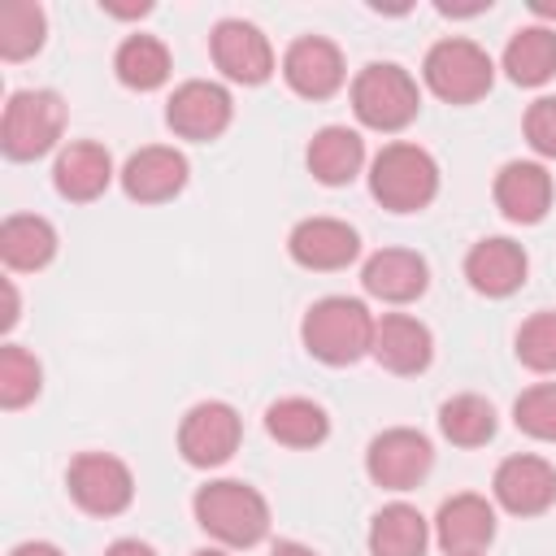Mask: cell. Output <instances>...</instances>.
I'll return each mask as SVG.
<instances>
[{
    "label": "cell",
    "mask_w": 556,
    "mask_h": 556,
    "mask_svg": "<svg viewBox=\"0 0 556 556\" xmlns=\"http://www.w3.org/2000/svg\"><path fill=\"white\" fill-rule=\"evenodd\" d=\"M374 326H378V317L365 308V300L326 295V300L308 304V313L300 321V343L321 365H352L374 348Z\"/></svg>",
    "instance_id": "1"
},
{
    "label": "cell",
    "mask_w": 556,
    "mask_h": 556,
    "mask_svg": "<svg viewBox=\"0 0 556 556\" xmlns=\"http://www.w3.org/2000/svg\"><path fill=\"white\" fill-rule=\"evenodd\" d=\"M191 513L204 534H213L222 547H256L269 534V504L256 486L239 478H213L195 491Z\"/></svg>",
    "instance_id": "2"
},
{
    "label": "cell",
    "mask_w": 556,
    "mask_h": 556,
    "mask_svg": "<svg viewBox=\"0 0 556 556\" xmlns=\"http://www.w3.org/2000/svg\"><path fill=\"white\" fill-rule=\"evenodd\" d=\"M369 195L391 213H417L439 195V165L417 143H387L369 161Z\"/></svg>",
    "instance_id": "3"
},
{
    "label": "cell",
    "mask_w": 556,
    "mask_h": 556,
    "mask_svg": "<svg viewBox=\"0 0 556 556\" xmlns=\"http://www.w3.org/2000/svg\"><path fill=\"white\" fill-rule=\"evenodd\" d=\"M421 109V91L413 83V74L395 61H369L356 78H352V113L361 126L369 130H404Z\"/></svg>",
    "instance_id": "4"
},
{
    "label": "cell",
    "mask_w": 556,
    "mask_h": 556,
    "mask_svg": "<svg viewBox=\"0 0 556 556\" xmlns=\"http://www.w3.org/2000/svg\"><path fill=\"white\" fill-rule=\"evenodd\" d=\"M65 130V104L56 91L43 87H26L13 91L0 117V148L9 161H35L43 152H52L61 143Z\"/></svg>",
    "instance_id": "5"
},
{
    "label": "cell",
    "mask_w": 556,
    "mask_h": 556,
    "mask_svg": "<svg viewBox=\"0 0 556 556\" xmlns=\"http://www.w3.org/2000/svg\"><path fill=\"white\" fill-rule=\"evenodd\" d=\"M426 87L447 104H473L491 91L495 65L473 39H439L421 61Z\"/></svg>",
    "instance_id": "6"
},
{
    "label": "cell",
    "mask_w": 556,
    "mask_h": 556,
    "mask_svg": "<svg viewBox=\"0 0 556 556\" xmlns=\"http://www.w3.org/2000/svg\"><path fill=\"white\" fill-rule=\"evenodd\" d=\"M65 486H70V500L91 517H117L135 500V478L126 460L109 452H78L65 469Z\"/></svg>",
    "instance_id": "7"
},
{
    "label": "cell",
    "mask_w": 556,
    "mask_h": 556,
    "mask_svg": "<svg viewBox=\"0 0 556 556\" xmlns=\"http://www.w3.org/2000/svg\"><path fill=\"white\" fill-rule=\"evenodd\" d=\"M434 465V447L413 426H391L369 439L365 447V473L382 491H413Z\"/></svg>",
    "instance_id": "8"
},
{
    "label": "cell",
    "mask_w": 556,
    "mask_h": 556,
    "mask_svg": "<svg viewBox=\"0 0 556 556\" xmlns=\"http://www.w3.org/2000/svg\"><path fill=\"white\" fill-rule=\"evenodd\" d=\"M239 439H243V421H239V413L226 400H200V404H191L187 417H182V426H178V452L195 469L226 465L235 456Z\"/></svg>",
    "instance_id": "9"
},
{
    "label": "cell",
    "mask_w": 556,
    "mask_h": 556,
    "mask_svg": "<svg viewBox=\"0 0 556 556\" xmlns=\"http://www.w3.org/2000/svg\"><path fill=\"white\" fill-rule=\"evenodd\" d=\"M491 495L513 517H539L556 504V465L530 452L504 456L491 478Z\"/></svg>",
    "instance_id": "10"
},
{
    "label": "cell",
    "mask_w": 556,
    "mask_h": 556,
    "mask_svg": "<svg viewBox=\"0 0 556 556\" xmlns=\"http://www.w3.org/2000/svg\"><path fill=\"white\" fill-rule=\"evenodd\" d=\"M235 117V100L222 83H208V78H191L182 87H174L169 104H165V122L178 139H195V143H208L217 139Z\"/></svg>",
    "instance_id": "11"
},
{
    "label": "cell",
    "mask_w": 556,
    "mask_h": 556,
    "mask_svg": "<svg viewBox=\"0 0 556 556\" xmlns=\"http://www.w3.org/2000/svg\"><path fill=\"white\" fill-rule=\"evenodd\" d=\"M208 48H213V65L230 83L256 87V83H265L274 74V48H269V39L261 35V26H252L243 17L217 22L213 35H208Z\"/></svg>",
    "instance_id": "12"
},
{
    "label": "cell",
    "mask_w": 556,
    "mask_h": 556,
    "mask_svg": "<svg viewBox=\"0 0 556 556\" xmlns=\"http://www.w3.org/2000/svg\"><path fill=\"white\" fill-rule=\"evenodd\" d=\"M282 78L304 100H330L343 87V78H348L343 52L330 39H321V35H300L282 52Z\"/></svg>",
    "instance_id": "13"
},
{
    "label": "cell",
    "mask_w": 556,
    "mask_h": 556,
    "mask_svg": "<svg viewBox=\"0 0 556 556\" xmlns=\"http://www.w3.org/2000/svg\"><path fill=\"white\" fill-rule=\"evenodd\" d=\"M495 539V508L486 504V495L460 491L452 500L439 504L434 513V543L447 556H482Z\"/></svg>",
    "instance_id": "14"
},
{
    "label": "cell",
    "mask_w": 556,
    "mask_h": 556,
    "mask_svg": "<svg viewBox=\"0 0 556 556\" xmlns=\"http://www.w3.org/2000/svg\"><path fill=\"white\" fill-rule=\"evenodd\" d=\"M187 156L178 148H165V143H148L139 152L126 156L122 165V191L139 204H165L174 200L182 187H187Z\"/></svg>",
    "instance_id": "15"
},
{
    "label": "cell",
    "mask_w": 556,
    "mask_h": 556,
    "mask_svg": "<svg viewBox=\"0 0 556 556\" xmlns=\"http://www.w3.org/2000/svg\"><path fill=\"white\" fill-rule=\"evenodd\" d=\"M287 252L304 269H348L361 256V235L339 217H304L291 226Z\"/></svg>",
    "instance_id": "16"
},
{
    "label": "cell",
    "mask_w": 556,
    "mask_h": 556,
    "mask_svg": "<svg viewBox=\"0 0 556 556\" xmlns=\"http://www.w3.org/2000/svg\"><path fill=\"white\" fill-rule=\"evenodd\" d=\"M369 356L387 369V374H421L434 356V339H430V326L408 317V313H382L378 326H374V348Z\"/></svg>",
    "instance_id": "17"
},
{
    "label": "cell",
    "mask_w": 556,
    "mask_h": 556,
    "mask_svg": "<svg viewBox=\"0 0 556 556\" xmlns=\"http://www.w3.org/2000/svg\"><path fill=\"white\" fill-rule=\"evenodd\" d=\"M526 269H530L526 248L513 243V239H504V235L478 239V243L469 248V256H465V278H469V287H473L478 295H486V300L513 295V291L526 282Z\"/></svg>",
    "instance_id": "18"
},
{
    "label": "cell",
    "mask_w": 556,
    "mask_h": 556,
    "mask_svg": "<svg viewBox=\"0 0 556 556\" xmlns=\"http://www.w3.org/2000/svg\"><path fill=\"white\" fill-rule=\"evenodd\" d=\"M109 182H113V156H109L104 143L74 139L52 161V187H56V195H65L74 204H87V200L104 195Z\"/></svg>",
    "instance_id": "19"
},
{
    "label": "cell",
    "mask_w": 556,
    "mask_h": 556,
    "mask_svg": "<svg viewBox=\"0 0 556 556\" xmlns=\"http://www.w3.org/2000/svg\"><path fill=\"white\" fill-rule=\"evenodd\" d=\"M361 287L382 304H408L430 287V265L408 248H382L365 261Z\"/></svg>",
    "instance_id": "20"
},
{
    "label": "cell",
    "mask_w": 556,
    "mask_h": 556,
    "mask_svg": "<svg viewBox=\"0 0 556 556\" xmlns=\"http://www.w3.org/2000/svg\"><path fill=\"white\" fill-rule=\"evenodd\" d=\"M495 204L508 222L534 226L552 208V174L539 161H508L495 174Z\"/></svg>",
    "instance_id": "21"
},
{
    "label": "cell",
    "mask_w": 556,
    "mask_h": 556,
    "mask_svg": "<svg viewBox=\"0 0 556 556\" xmlns=\"http://www.w3.org/2000/svg\"><path fill=\"white\" fill-rule=\"evenodd\" d=\"M308 174L321 182V187H343L361 174L365 165V139L348 126H321L313 139H308Z\"/></svg>",
    "instance_id": "22"
},
{
    "label": "cell",
    "mask_w": 556,
    "mask_h": 556,
    "mask_svg": "<svg viewBox=\"0 0 556 556\" xmlns=\"http://www.w3.org/2000/svg\"><path fill=\"white\" fill-rule=\"evenodd\" d=\"M52 256H56V230H52L48 217H35V213H13V217H4V226H0V261H4L9 269L35 274V269H43Z\"/></svg>",
    "instance_id": "23"
},
{
    "label": "cell",
    "mask_w": 556,
    "mask_h": 556,
    "mask_svg": "<svg viewBox=\"0 0 556 556\" xmlns=\"http://www.w3.org/2000/svg\"><path fill=\"white\" fill-rule=\"evenodd\" d=\"M430 521L413 504H387L369 521V556H426Z\"/></svg>",
    "instance_id": "24"
},
{
    "label": "cell",
    "mask_w": 556,
    "mask_h": 556,
    "mask_svg": "<svg viewBox=\"0 0 556 556\" xmlns=\"http://www.w3.org/2000/svg\"><path fill=\"white\" fill-rule=\"evenodd\" d=\"M265 430L269 439H278L282 447H317L330 434V417L317 400L304 395H282L265 408Z\"/></svg>",
    "instance_id": "25"
},
{
    "label": "cell",
    "mask_w": 556,
    "mask_h": 556,
    "mask_svg": "<svg viewBox=\"0 0 556 556\" xmlns=\"http://www.w3.org/2000/svg\"><path fill=\"white\" fill-rule=\"evenodd\" d=\"M504 70L517 87H543L556 74V30L521 26L504 48Z\"/></svg>",
    "instance_id": "26"
},
{
    "label": "cell",
    "mask_w": 556,
    "mask_h": 556,
    "mask_svg": "<svg viewBox=\"0 0 556 556\" xmlns=\"http://www.w3.org/2000/svg\"><path fill=\"white\" fill-rule=\"evenodd\" d=\"M113 70L130 91H156L169 78V48L156 35H126L117 43Z\"/></svg>",
    "instance_id": "27"
},
{
    "label": "cell",
    "mask_w": 556,
    "mask_h": 556,
    "mask_svg": "<svg viewBox=\"0 0 556 556\" xmlns=\"http://www.w3.org/2000/svg\"><path fill=\"white\" fill-rule=\"evenodd\" d=\"M439 430L456 447H482L495 439V408H491V400H482L473 391L452 395L439 404Z\"/></svg>",
    "instance_id": "28"
},
{
    "label": "cell",
    "mask_w": 556,
    "mask_h": 556,
    "mask_svg": "<svg viewBox=\"0 0 556 556\" xmlns=\"http://www.w3.org/2000/svg\"><path fill=\"white\" fill-rule=\"evenodd\" d=\"M48 17L35 0H9L0 4V56L4 61H26L43 48Z\"/></svg>",
    "instance_id": "29"
},
{
    "label": "cell",
    "mask_w": 556,
    "mask_h": 556,
    "mask_svg": "<svg viewBox=\"0 0 556 556\" xmlns=\"http://www.w3.org/2000/svg\"><path fill=\"white\" fill-rule=\"evenodd\" d=\"M43 387V369L35 361V352L4 343L0 348V404L4 408H26Z\"/></svg>",
    "instance_id": "30"
},
{
    "label": "cell",
    "mask_w": 556,
    "mask_h": 556,
    "mask_svg": "<svg viewBox=\"0 0 556 556\" xmlns=\"http://www.w3.org/2000/svg\"><path fill=\"white\" fill-rule=\"evenodd\" d=\"M513 421L539 443H556V382H534L513 400Z\"/></svg>",
    "instance_id": "31"
},
{
    "label": "cell",
    "mask_w": 556,
    "mask_h": 556,
    "mask_svg": "<svg viewBox=\"0 0 556 556\" xmlns=\"http://www.w3.org/2000/svg\"><path fill=\"white\" fill-rule=\"evenodd\" d=\"M517 361L534 374H556V308H543L517 330Z\"/></svg>",
    "instance_id": "32"
},
{
    "label": "cell",
    "mask_w": 556,
    "mask_h": 556,
    "mask_svg": "<svg viewBox=\"0 0 556 556\" xmlns=\"http://www.w3.org/2000/svg\"><path fill=\"white\" fill-rule=\"evenodd\" d=\"M526 143L539 152V156H552L556 161V96H539L530 109H526Z\"/></svg>",
    "instance_id": "33"
},
{
    "label": "cell",
    "mask_w": 556,
    "mask_h": 556,
    "mask_svg": "<svg viewBox=\"0 0 556 556\" xmlns=\"http://www.w3.org/2000/svg\"><path fill=\"white\" fill-rule=\"evenodd\" d=\"M104 556H156V552L148 543H139V539H117V543L104 547Z\"/></svg>",
    "instance_id": "34"
},
{
    "label": "cell",
    "mask_w": 556,
    "mask_h": 556,
    "mask_svg": "<svg viewBox=\"0 0 556 556\" xmlns=\"http://www.w3.org/2000/svg\"><path fill=\"white\" fill-rule=\"evenodd\" d=\"M9 556H65L56 543H43V539H30V543H17Z\"/></svg>",
    "instance_id": "35"
},
{
    "label": "cell",
    "mask_w": 556,
    "mask_h": 556,
    "mask_svg": "<svg viewBox=\"0 0 556 556\" xmlns=\"http://www.w3.org/2000/svg\"><path fill=\"white\" fill-rule=\"evenodd\" d=\"M13 321H17V287L13 278H4V330H13Z\"/></svg>",
    "instance_id": "36"
},
{
    "label": "cell",
    "mask_w": 556,
    "mask_h": 556,
    "mask_svg": "<svg viewBox=\"0 0 556 556\" xmlns=\"http://www.w3.org/2000/svg\"><path fill=\"white\" fill-rule=\"evenodd\" d=\"M269 556H317L313 547H304V543H295V539H282V543H274V552Z\"/></svg>",
    "instance_id": "37"
},
{
    "label": "cell",
    "mask_w": 556,
    "mask_h": 556,
    "mask_svg": "<svg viewBox=\"0 0 556 556\" xmlns=\"http://www.w3.org/2000/svg\"><path fill=\"white\" fill-rule=\"evenodd\" d=\"M534 13H543V17H552V13H556V4H547V0H534Z\"/></svg>",
    "instance_id": "38"
},
{
    "label": "cell",
    "mask_w": 556,
    "mask_h": 556,
    "mask_svg": "<svg viewBox=\"0 0 556 556\" xmlns=\"http://www.w3.org/2000/svg\"><path fill=\"white\" fill-rule=\"evenodd\" d=\"M191 556H226L222 547H204V552H191Z\"/></svg>",
    "instance_id": "39"
}]
</instances>
